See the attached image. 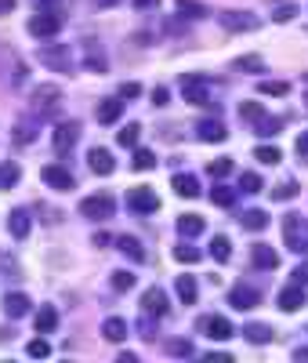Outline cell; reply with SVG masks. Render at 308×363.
<instances>
[{
	"instance_id": "6da1fadb",
	"label": "cell",
	"mask_w": 308,
	"mask_h": 363,
	"mask_svg": "<svg viewBox=\"0 0 308 363\" xmlns=\"http://www.w3.org/2000/svg\"><path fill=\"white\" fill-rule=\"evenodd\" d=\"M37 58H40V66H47L51 73H73V66H76L69 44H40Z\"/></svg>"
},
{
	"instance_id": "7a4b0ae2",
	"label": "cell",
	"mask_w": 308,
	"mask_h": 363,
	"mask_svg": "<svg viewBox=\"0 0 308 363\" xmlns=\"http://www.w3.org/2000/svg\"><path fill=\"white\" fill-rule=\"evenodd\" d=\"M210 95H214L210 77H203V73H185L181 77V99L189 106H210Z\"/></svg>"
},
{
	"instance_id": "3957f363",
	"label": "cell",
	"mask_w": 308,
	"mask_h": 363,
	"mask_svg": "<svg viewBox=\"0 0 308 363\" xmlns=\"http://www.w3.org/2000/svg\"><path fill=\"white\" fill-rule=\"evenodd\" d=\"M113 211H116V203H113V196H109V193L84 196V200H80V215H84V218H91V222H105V218H113Z\"/></svg>"
},
{
	"instance_id": "277c9868",
	"label": "cell",
	"mask_w": 308,
	"mask_h": 363,
	"mask_svg": "<svg viewBox=\"0 0 308 363\" xmlns=\"http://www.w3.org/2000/svg\"><path fill=\"white\" fill-rule=\"evenodd\" d=\"M33 109H37L40 116H55V113L62 109V87L40 84V87L33 91Z\"/></svg>"
},
{
	"instance_id": "5b68a950",
	"label": "cell",
	"mask_w": 308,
	"mask_h": 363,
	"mask_svg": "<svg viewBox=\"0 0 308 363\" xmlns=\"http://www.w3.org/2000/svg\"><path fill=\"white\" fill-rule=\"evenodd\" d=\"M58 29H62V18H58V11H40V15H33V18H29V33H33V37H40V40H51V37H58Z\"/></svg>"
},
{
	"instance_id": "8992f818",
	"label": "cell",
	"mask_w": 308,
	"mask_h": 363,
	"mask_svg": "<svg viewBox=\"0 0 308 363\" xmlns=\"http://www.w3.org/2000/svg\"><path fill=\"white\" fill-rule=\"evenodd\" d=\"M40 178L47 182L51 189H58V193H69V189H76V178H73V171H69V167H62V164H47V167L40 171Z\"/></svg>"
},
{
	"instance_id": "52a82bcc",
	"label": "cell",
	"mask_w": 308,
	"mask_h": 363,
	"mask_svg": "<svg viewBox=\"0 0 308 363\" xmlns=\"http://www.w3.org/2000/svg\"><path fill=\"white\" fill-rule=\"evenodd\" d=\"M80 51H84V69H87V73H105V69H109L105 48H102L98 40H84Z\"/></svg>"
},
{
	"instance_id": "ba28073f",
	"label": "cell",
	"mask_w": 308,
	"mask_h": 363,
	"mask_svg": "<svg viewBox=\"0 0 308 363\" xmlns=\"http://www.w3.org/2000/svg\"><path fill=\"white\" fill-rule=\"evenodd\" d=\"M200 330H203L210 342H229V338L236 335L232 323H229L225 316H218V313H214V316H203V320H200Z\"/></svg>"
},
{
	"instance_id": "9c48e42d",
	"label": "cell",
	"mask_w": 308,
	"mask_h": 363,
	"mask_svg": "<svg viewBox=\"0 0 308 363\" xmlns=\"http://www.w3.org/2000/svg\"><path fill=\"white\" fill-rule=\"evenodd\" d=\"M258 301H261V294H258V287H251V284H236V287L229 291V306H232V309H239V313L254 309Z\"/></svg>"
},
{
	"instance_id": "30bf717a",
	"label": "cell",
	"mask_w": 308,
	"mask_h": 363,
	"mask_svg": "<svg viewBox=\"0 0 308 363\" xmlns=\"http://www.w3.org/2000/svg\"><path fill=\"white\" fill-rule=\"evenodd\" d=\"M142 313L145 316H167V291L164 287H149L145 294H142Z\"/></svg>"
},
{
	"instance_id": "8fae6325",
	"label": "cell",
	"mask_w": 308,
	"mask_h": 363,
	"mask_svg": "<svg viewBox=\"0 0 308 363\" xmlns=\"http://www.w3.org/2000/svg\"><path fill=\"white\" fill-rule=\"evenodd\" d=\"M76 138H80V124H76V120H69V124H58L55 135H51L55 153H69V149L76 145Z\"/></svg>"
},
{
	"instance_id": "7c38bea8",
	"label": "cell",
	"mask_w": 308,
	"mask_h": 363,
	"mask_svg": "<svg viewBox=\"0 0 308 363\" xmlns=\"http://www.w3.org/2000/svg\"><path fill=\"white\" fill-rule=\"evenodd\" d=\"M127 207H131V211H138V215H152V211L160 207V200H156V193H152V189L138 186V189H131V193H127Z\"/></svg>"
},
{
	"instance_id": "4fadbf2b",
	"label": "cell",
	"mask_w": 308,
	"mask_h": 363,
	"mask_svg": "<svg viewBox=\"0 0 308 363\" xmlns=\"http://www.w3.org/2000/svg\"><path fill=\"white\" fill-rule=\"evenodd\" d=\"M218 22L225 26V29H232V33H251V29H258V18L251 15V11H225V15H218Z\"/></svg>"
},
{
	"instance_id": "5bb4252c",
	"label": "cell",
	"mask_w": 308,
	"mask_h": 363,
	"mask_svg": "<svg viewBox=\"0 0 308 363\" xmlns=\"http://www.w3.org/2000/svg\"><path fill=\"white\" fill-rule=\"evenodd\" d=\"M304 284H290V287H283L280 291V298H275V306H280L283 313H297L301 306H304Z\"/></svg>"
},
{
	"instance_id": "9a60e30c",
	"label": "cell",
	"mask_w": 308,
	"mask_h": 363,
	"mask_svg": "<svg viewBox=\"0 0 308 363\" xmlns=\"http://www.w3.org/2000/svg\"><path fill=\"white\" fill-rule=\"evenodd\" d=\"M29 229H33V218H29V211H25V207H15L11 215H8V233H11L15 240H25Z\"/></svg>"
},
{
	"instance_id": "2e32d148",
	"label": "cell",
	"mask_w": 308,
	"mask_h": 363,
	"mask_svg": "<svg viewBox=\"0 0 308 363\" xmlns=\"http://www.w3.org/2000/svg\"><path fill=\"white\" fill-rule=\"evenodd\" d=\"M87 160H91V171H95V174H113L116 171V160H113V153H109V149H91V153H87Z\"/></svg>"
},
{
	"instance_id": "e0dca14e",
	"label": "cell",
	"mask_w": 308,
	"mask_h": 363,
	"mask_svg": "<svg viewBox=\"0 0 308 363\" xmlns=\"http://www.w3.org/2000/svg\"><path fill=\"white\" fill-rule=\"evenodd\" d=\"M196 135H200V142H225V138H229V131H225L222 120H200Z\"/></svg>"
},
{
	"instance_id": "ac0fdd59",
	"label": "cell",
	"mask_w": 308,
	"mask_h": 363,
	"mask_svg": "<svg viewBox=\"0 0 308 363\" xmlns=\"http://www.w3.org/2000/svg\"><path fill=\"white\" fill-rule=\"evenodd\" d=\"M251 262H254V269H275L280 265V255H275L268 244H254L251 247Z\"/></svg>"
},
{
	"instance_id": "d6986e66",
	"label": "cell",
	"mask_w": 308,
	"mask_h": 363,
	"mask_svg": "<svg viewBox=\"0 0 308 363\" xmlns=\"http://www.w3.org/2000/svg\"><path fill=\"white\" fill-rule=\"evenodd\" d=\"M120 113H123V102H120V99H102V102H98V109H95L98 124H116Z\"/></svg>"
},
{
	"instance_id": "ffe728a7",
	"label": "cell",
	"mask_w": 308,
	"mask_h": 363,
	"mask_svg": "<svg viewBox=\"0 0 308 363\" xmlns=\"http://www.w3.org/2000/svg\"><path fill=\"white\" fill-rule=\"evenodd\" d=\"M29 306H33V301H29L25 294H18V291H15V294H8V298H4V316L22 320V316L29 313Z\"/></svg>"
},
{
	"instance_id": "44dd1931",
	"label": "cell",
	"mask_w": 308,
	"mask_h": 363,
	"mask_svg": "<svg viewBox=\"0 0 308 363\" xmlns=\"http://www.w3.org/2000/svg\"><path fill=\"white\" fill-rule=\"evenodd\" d=\"M174 193L178 196H200V178L196 174H174Z\"/></svg>"
},
{
	"instance_id": "7402d4cb",
	"label": "cell",
	"mask_w": 308,
	"mask_h": 363,
	"mask_svg": "<svg viewBox=\"0 0 308 363\" xmlns=\"http://www.w3.org/2000/svg\"><path fill=\"white\" fill-rule=\"evenodd\" d=\"M174 291H178V298L185 301V306H193V301H196V294H200V287H196V277H178V280H174Z\"/></svg>"
},
{
	"instance_id": "603a6c76",
	"label": "cell",
	"mask_w": 308,
	"mask_h": 363,
	"mask_svg": "<svg viewBox=\"0 0 308 363\" xmlns=\"http://www.w3.org/2000/svg\"><path fill=\"white\" fill-rule=\"evenodd\" d=\"M243 338L251 342V345H265V342H272V327H265V323H246V327H243Z\"/></svg>"
},
{
	"instance_id": "cb8c5ba5",
	"label": "cell",
	"mask_w": 308,
	"mask_h": 363,
	"mask_svg": "<svg viewBox=\"0 0 308 363\" xmlns=\"http://www.w3.org/2000/svg\"><path fill=\"white\" fill-rule=\"evenodd\" d=\"M102 335H105L109 342H123V338H127V320H120V316H109V320L102 323Z\"/></svg>"
},
{
	"instance_id": "d4e9b609",
	"label": "cell",
	"mask_w": 308,
	"mask_h": 363,
	"mask_svg": "<svg viewBox=\"0 0 308 363\" xmlns=\"http://www.w3.org/2000/svg\"><path fill=\"white\" fill-rule=\"evenodd\" d=\"M280 128H283V116H261L258 124H254V135H261V138H272V135H280Z\"/></svg>"
},
{
	"instance_id": "484cf974",
	"label": "cell",
	"mask_w": 308,
	"mask_h": 363,
	"mask_svg": "<svg viewBox=\"0 0 308 363\" xmlns=\"http://www.w3.org/2000/svg\"><path fill=\"white\" fill-rule=\"evenodd\" d=\"M178 233H181L185 240L200 236V233H203V218H200V215H181V218H178Z\"/></svg>"
},
{
	"instance_id": "4316f807",
	"label": "cell",
	"mask_w": 308,
	"mask_h": 363,
	"mask_svg": "<svg viewBox=\"0 0 308 363\" xmlns=\"http://www.w3.org/2000/svg\"><path fill=\"white\" fill-rule=\"evenodd\" d=\"M239 225L251 229V233H261V229H268V215H265V211H243Z\"/></svg>"
},
{
	"instance_id": "83f0119b",
	"label": "cell",
	"mask_w": 308,
	"mask_h": 363,
	"mask_svg": "<svg viewBox=\"0 0 308 363\" xmlns=\"http://www.w3.org/2000/svg\"><path fill=\"white\" fill-rule=\"evenodd\" d=\"M55 327H58V313L51 306H40V313H37V335H51Z\"/></svg>"
},
{
	"instance_id": "f1b7e54d",
	"label": "cell",
	"mask_w": 308,
	"mask_h": 363,
	"mask_svg": "<svg viewBox=\"0 0 308 363\" xmlns=\"http://www.w3.org/2000/svg\"><path fill=\"white\" fill-rule=\"evenodd\" d=\"M261 116H265V106H261V102H243V106H239V120H243V124L254 128Z\"/></svg>"
},
{
	"instance_id": "f546056e",
	"label": "cell",
	"mask_w": 308,
	"mask_h": 363,
	"mask_svg": "<svg viewBox=\"0 0 308 363\" xmlns=\"http://www.w3.org/2000/svg\"><path fill=\"white\" fill-rule=\"evenodd\" d=\"M210 255H214V262H229V258H232L229 236H214V240H210Z\"/></svg>"
},
{
	"instance_id": "4dcf8cb0",
	"label": "cell",
	"mask_w": 308,
	"mask_h": 363,
	"mask_svg": "<svg viewBox=\"0 0 308 363\" xmlns=\"http://www.w3.org/2000/svg\"><path fill=\"white\" fill-rule=\"evenodd\" d=\"M254 160H258V164H268V167H275V164L283 160V153H280L275 145H258V149H254Z\"/></svg>"
},
{
	"instance_id": "1f68e13d",
	"label": "cell",
	"mask_w": 308,
	"mask_h": 363,
	"mask_svg": "<svg viewBox=\"0 0 308 363\" xmlns=\"http://www.w3.org/2000/svg\"><path fill=\"white\" fill-rule=\"evenodd\" d=\"M138 138H142V128H138V124H127L123 131H116V142H120L123 149H138Z\"/></svg>"
},
{
	"instance_id": "d6a6232c",
	"label": "cell",
	"mask_w": 308,
	"mask_h": 363,
	"mask_svg": "<svg viewBox=\"0 0 308 363\" xmlns=\"http://www.w3.org/2000/svg\"><path fill=\"white\" fill-rule=\"evenodd\" d=\"M109 284H113V291H131L138 280H135V272H131V269H116Z\"/></svg>"
},
{
	"instance_id": "836d02e7",
	"label": "cell",
	"mask_w": 308,
	"mask_h": 363,
	"mask_svg": "<svg viewBox=\"0 0 308 363\" xmlns=\"http://www.w3.org/2000/svg\"><path fill=\"white\" fill-rule=\"evenodd\" d=\"M18 178H22V167L18 164H0V189H11Z\"/></svg>"
},
{
	"instance_id": "e575fe53",
	"label": "cell",
	"mask_w": 308,
	"mask_h": 363,
	"mask_svg": "<svg viewBox=\"0 0 308 363\" xmlns=\"http://www.w3.org/2000/svg\"><path fill=\"white\" fill-rule=\"evenodd\" d=\"M116 247H120L123 255H131L135 262H142V258H145V251H142V244H138L135 236H120V240H116Z\"/></svg>"
},
{
	"instance_id": "d590c367",
	"label": "cell",
	"mask_w": 308,
	"mask_h": 363,
	"mask_svg": "<svg viewBox=\"0 0 308 363\" xmlns=\"http://www.w3.org/2000/svg\"><path fill=\"white\" fill-rule=\"evenodd\" d=\"M210 203L232 207V203H236V189H229V186H214V189H210Z\"/></svg>"
},
{
	"instance_id": "8d00e7d4",
	"label": "cell",
	"mask_w": 308,
	"mask_h": 363,
	"mask_svg": "<svg viewBox=\"0 0 308 363\" xmlns=\"http://www.w3.org/2000/svg\"><path fill=\"white\" fill-rule=\"evenodd\" d=\"M178 15H181V18H203L207 8L196 4V0H178Z\"/></svg>"
},
{
	"instance_id": "74e56055",
	"label": "cell",
	"mask_w": 308,
	"mask_h": 363,
	"mask_svg": "<svg viewBox=\"0 0 308 363\" xmlns=\"http://www.w3.org/2000/svg\"><path fill=\"white\" fill-rule=\"evenodd\" d=\"M156 167V153L152 149H135V171H152Z\"/></svg>"
},
{
	"instance_id": "f35d334b",
	"label": "cell",
	"mask_w": 308,
	"mask_h": 363,
	"mask_svg": "<svg viewBox=\"0 0 308 363\" xmlns=\"http://www.w3.org/2000/svg\"><path fill=\"white\" fill-rule=\"evenodd\" d=\"M239 189H243V193H261V174L243 171V174H239Z\"/></svg>"
},
{
	"instance_id": "ab89813d",
	"label": "cell",
	"mask_w": 308,
	"mask_h": 363,
	"mask_svg": "<svg viewBox=\"0 0 308 363\" xmlns=\"http://www.w3.org/2000/svg\"><path fill=\"white\" fill-rule=\"evenodd\" d=\"M258 91H261V95H287L290 84H287V80H261Z\"/></svg>"
},
{
	"instance_id": "60d3db41",
	"label": "cell",
	"mask_w": 308,
	"mask_h": 363,
	"mask_svg": "<svg viewBox=\"0 0 308 363\" xmlns=\"http://www.w3.org/2000/svg\"><path fill=\"white\" fill-rule=\"evenodd\" d=\"M236 69H254V73H265V58H258V55H243V58H236Z\"/></svg>"
},
{
	"instance_id": "b9f144b4",
	"label": "cell",
	"mask_w": 308,
	"mask_h": 363,
	"mask_svg": "<svg viewBox=\"0 0 308 363\" xmlns=\"http://www.w3.org/2000/svg\"><path fill=\"white\" fill-rule=\"evenodd\" d=\"M174 258H178L181 265H196V262H200V251L189 247V244H181V247H174Z\"/></svg>"
},
{
	"instance_id": "7bdbcfd3",
	"label": "cell",
	"mask_w": 308,
	"mask_h": 363,
	"mask_svg": "<svg viewBox=\"0 0 308 363\" xmlns=\"http://www.w3.org/2000/svg\"><path fill=\"white\" fill-rule=\"evenodd\" d=\"M25 352L37 356V359H44V356H51V345H47V338H33V342L25 345Z\"/></svg>"
},
{
	"instance_id": "ee69618b",
	"label": "cell",
	"mask_w": 308,
	"mask_h": 363,
	"mask_svg": "<svg viewBox=\"0 0 308 363\" xmlns=\"http://www.w3.org/2000/svg\"><path fill=\"white\" fill-rule=\"evenodd\" d=\"M167 352H171V356H196L193 342H181V338H178V342H167Z\"/></svg>"
},
{
	"instance_id": "f6af8a7d",
	"label": "cell",
	"mask_w": 308,
	"mask_h": 363,
	"mask_svg": "<svg viewBox=\"0 0 308 363\" xmlns=\"http://www.w3.org/2000/svg\"><path fill=\"white\" fill-rule=\"evenodd\" d=\"M15 138H18V142H33V138H37V131H33V120H22V124L15 128Z\"/></svg>"
},
{
	"instance_id": "bcb514c9",
	"label": "cell",
	"mask_w": 308,
	"mask_h": 363,
	"mask_svg": "<svg viewBox=\"0 0 308 363\" xmlns=\"http://www.w3.org/2000/svg\"><path fill=\"white\" fill-rule=\"evenodd\" d=\"M229 171H232V160H229V157H222V160L210 164V174H214V178H225Z\"/></svg>"
},
{
	"instance_id": "7dc6e473",
	"label": "cell",
	"mask_w": 308,
	"mask_h": 363,
	"mask_svg": "<svg viewBox=\"0 0 308 363\" xmlns=\"http://www.w3.org/2000/svg\"><path fill=\"white\" fill-rule=\"evenodd\" d=\"M294 193H297V186H294V182H283V186H280V189H275L272 196H275V200H290Z\"/></svg>"
},
{
	"instance_id": "c3c4849f",
	"label": "cell",
	"mask_w": 308,
	"mask_h": 363,
	"mask_svg": "<svg viewBox=\"0 0 308 363\" xmlns=\"http://www.w3.org/2000/svg\"><path fill=\"white\" fill-rule=\"evenodd\" d=\"M138 95H142V87H138L135 80H131V84H123V87H120V99H138Z\"/></svg>"
},
{
	"instance_id": "681fc988",
	"label": "cell",
	"mask_w": 308,
	"mask_h": 363,
	"mask_svg": "<svg viewBox=\"0 0 308 363\" xmlns=\"http://www.w3.org/2000/svg\"><path fill=\"white\" fill-rule=\"evenodd\" d=\"M294 149H297V157H301V160H308V131L297 135V145H294Z\"/></svg>"
},
{
	"instance_id": "f907efd6",
	"label": "cell",
	"mask_w": 308,
	"mask_h": 363,
	"mask_svg": "<svg viewBox=\"0 0 308 363\" xmlns=\"http://www.w3.org/2000/svg\"><path fill=\"white\" fill-rule=\"evenodd\" d=\"M294 284H308V262H301V265L294 269Z\"/></svg>"
},
{
	"instance_id": "816d5d0a",
	"label": "cell",
	"mask_w": 308,
	"mask_h": 363,
	"mask_svg": "<svg viewBox=\"0 0 308 363\" xmlns=\"http://www.w3.org/2000/svg\"><path fill=\"white\" fill-rule=\"evenodd\" d=\"M167 87H152V102H156V106H167Z\"/></svg>"
},
{
	"instance_id": "f5cc1de1",
	"label": "cell",
	"mask_w": 308,
	"mask_h": 363,
	"mask_svg": "<svg viewBox=\"0 0 308 363\" xmlns=\"http://www.w3.org/2000/svg\"><path fill=\"white\" fill-rule=\"evenodd\" d=\"M272 18H275V22H290V18H294V8H280V11H272Z\"/></svg>"
},
{
	"instance_id": "db71d44e",
	"label": "cell",
	"mask_w": 308,
	"mask_h": 363,
	"mask_svg": "<svg viewBox=\"0 0 308 363\" xmlns=\"http://www.w3.org/2000/svg\"><path fill=\"white\" fill-rule=\"evenodd\" d=\"M15 4H18V0H0V15H11Z\"/></svg>"
},
{
	"instance_id": "11a10c76",
	"label": "cell",
	"mask_w": 308,
	"mask_h": 363,
	"mask_svg": "<svg viewBox=\"0 0 308 363\" xmlns=\"http://www.w3.org/2000/svg\"><path fill=\"white\" fill-rule=\"evenodd\" d=\"M55 4H58V0H37V8H40V11H55Z\"/></svg>"
},
{
	"instance_id": "9f6ffc18",
	"label": "cell",
	"mask_w": 308,
	"mask_h": 363,
	"mask_svg": "<svg viewBox=\"0 0 308 363\" xmlns=\"http://www.w3.org/2000/svg\"><path fill=\"white\" fill-rule=\"evenodd\" d=\"M156 0H135V8H152Z\"/></svg>"
},
{
	"instance_id": "6f0895ef",
	"label": "cell",
	"mask_w": 308,
	"mask_h": 363,
	"mask_svg": "<svg viewBox=\"0 0 308 363\" xmlns=\"http://www.w3.org/2000/svg\"><path fill=\"white\" fill-rule=\"evenodd\" d=\"M294 359H308V345H304V349H297V352H294Z\"/></svg>"
},
{
	"instance_id": "680465c9",
	"label": "cell",
	"mask_w": 308,
	"mask_h": 363,
	"mask_svg": "<svg viewBox=\"0 0 308 363\" xmlns=\"http://www.w3.org/2000/svg\"><path fill=\"white\" fill-rule=\"evenodd\" d=\"M95 4H98V8H109V4H116V0H95Z\"/></svg>"
},
{
	"instance_id": "91938a15",
	"label": "cell",
	"mask_w": 308,
	"mask_h": 363,
	"mask_svg": "<svg viewBox=\"0 0 308 363\" xmlns=\"http://www.w3.org/2000/svg\"><path fill=\"white\" fill-rule=\"evenodd\" d=\"M304 84H308V80H304Z\"/></svg>"
}]
</instances>
